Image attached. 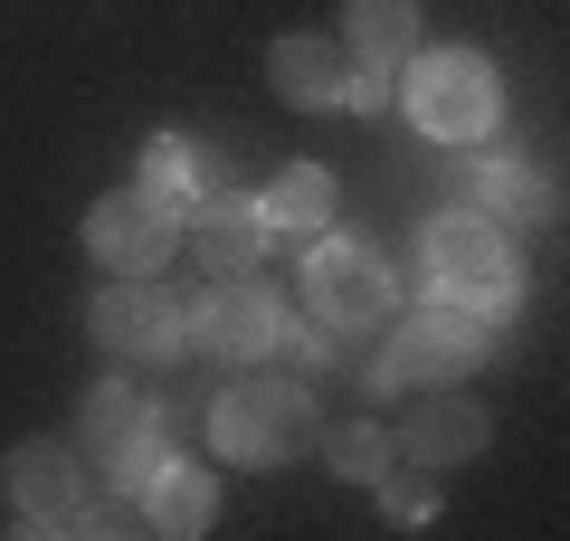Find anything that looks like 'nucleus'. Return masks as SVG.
Here are the masks:
<instances>
[{"label": "nucleus", "instance_id": "obj_1", "mask_svg": "<svg viewBox=\"0 0 570 541\" xmlns=\"http://www.w3.org/2000/svg\"><path fill=\"white\" fill-rule=\"evenodd\" d=\"M419 266H428V295L438 304H466V314L504 323L513 304H523V266H513V238L504 219H485V209H438V219L419 228Z\"/></svg>", "mask_w": 570, "mask_h": 541}, {"label": "nucleus", "instance_id": "obj_2", "mask_svg": "<svg viewBox=\"0 0 570 541\" xmlns=\"http://www.w3.org/2000/svg\"><path fill=\"white\" fill-rule=\"evenodd\" d=\"M314 437H324V419H314L305 381H238L209 400V446L228 465H295Z\"/></svg>", "mask_w": 570, "mask_h": 541}, {"label": "nucleus", "instance_id": "obj_3", "mask_svg": "<svg viewBox=\"0 0 570 541\" xmlns=\"http://www.w3.org/2000/svg\"><path fill=\"white\" fill-rule=\"evenodd\" d=\"M400 105H409V124H419L428 142H485L494 124H504V77H494V58H475V48H419Z\"/></svg>", "mask_w": 570, "mask_h": 541}, {"label": "nucleus", "instance_id": "obj_4", "mask_svg": "<svg viewBox=\"0 0 570 541\" xmlns=\"http://www.w3.org/2000/svg\"><path fill=\"white\" fill-rule=\"evenodd\" d=\"M276 333H285V295L247 266V276H209L200 304H181V352H209L228 371H257L276 361Z\"/></svg>", "mask_w": 570, "mask_h": 541}, {"label": "nucleus", "instance_id": "obj_5", "mask_svg": "<svg viewBox=\"0 0 570 541\" xmlns=\"http://www.w3.org/2000/svg\"><path fill=\"white\" fill-rule=\"evenodd\" d=\"M485 352H494L485 314H466V304H428V314H409L400 333L381 342L371 381H381V390H456Z\"/></svg>", "mask_w": 570, "mask_h": 541}, {"label": "nucleus", "instance_id": "obj_6", "mask_svg": "<svg viewBox=\"0 0 570 541\" xmlns=\"http://www.w3.org/2000/svg\"><path fill=\"white\" fill-rule=\"evenodd\" d=\"M0 494H10V522H20V532H86V513H96L86 456H77V446H58V437L10 446V465H0Z\"/></svg>", "mask_w": 570, "mask_h": 541}, {"label": "nucleus", "instance_id": "obj_7", "mask_svg": "<svg viewBox=\"0 0 570 541\" xmlns=\"http://www.w3.org/2000/svg\"><path fill=\"white\" fill-rule=\"evenodd\" d=\"M305 304H314L324 333H371V323L390 314V266H381V247L324 238V228H314V247H305Z\"/></svg>", "mask_w": 570, "mask_h": 541}, {"label": "nucleus", "instance_id": "obj_8", "mask_svg": "<svg viewBox=\"0 0 570 541\" xmlns=\"http://www.w3.org/2000/svg\"><path fill=\"white\" fill-rule=\"evenodd\" d=\"M171 247H181V209L153 200L142 180H124V190H105L86 209V257H105L115 276H163Z\"/></svg>", "mask_w": 570, "mask_h": 541}, {"label": "nucleus", "instance_id": "obj_9", "mask_svg": "<svg viewBox=\"0 0 570 541\" xmlns=\"http://www.w3.org/2000/svg\"><path fill=\"white\" fill-rule=\"evenodd\" d=\"M77 427H86V446H96V475H115L124 494H134V484L153 475V456H163V409L142 400V390H124V381H105Z\"/></svg>", "mask_w": 570, "mask_h": 541}, {"label": "nucleus", "instance_id": "obj_10", "mask_svg": "<svg viewBox=\"0 0 570 541\" xmlns=\"http://www.w3.org/2000/svg\"><path fill=\"white\" fill-rule=\"evenodd\" d=\"M96 342L124 361H171L181 352V295L163 276H115L96 295Z\"/></svg>", "mask_w": 570, "mask_h": 541}, {"label": "nucleus", "instance_id": "obj_11", "mask_svg": "<svg viewBox=\"0 0 570 541\" xmlns=\"http://www.w3.org/2000/svg\"><path fill=\"white\" fill-rule=\"evenodd\" d=\"M181 247L209 266V276H247V266L266 257V219H257V200H238V190H200V200L181 209Z\"/></svg>", "mask_w": 570, "mask_h": 541}, {"label": "nucleus", "instance_id": "obj_12", "mask_svg": "<svg viewBox=\"0 0 570 541\" xmlns=\"http://www.w3.org/2000/svg\"><path fill=\"white\" fill-rule=\"evenodd\" d=\"M134 513H142V532H163V541H200L219 522V484L190 456H153V475L134 484Z\"/></svg>", "mask_w": 570, "mask_h": 541}, {"label": "nucleus", "instance_id": "obj_13", "mask_svg": "<svg viewBox=\"0 0 570 541\" xmlns=\"http://www.w3.org/2000/svg\"><path fill=\"white\" fill-rule=\"evenodd\" d=\"M266 86H276L285 105H305V115H343L352 58H343V39H314V29H295V39L266 48Z\"/></svg>", "mask_w": 570, "mask_h": 541}, {"label": "nucleus", "instance_id": "obj_14", "mask_svg": "<svg viewBox=\"0 0 570 541\" xmlns=\"http://www.w3.org/2000/svg\"><path fill=\"white\" fill-rule=\"evenodd\" d=\"M343 58L362 77H400L419 58V0H343Z\"/></svg>", "mask_w": 570, "mask_h": 541}, {"label": "nucleus", "instance_id": "obj_15", "mask_svg": "<svg viewBox=\"0 0 570 541\" xmlns=\"http://www.w3.org/2000/svg\"><path fill=\"white\" fill-rule=\"evenodd\" d=\"M475 446H485V409H466L456 390L400 419V456L409 465H456V456H475Z\"/></svg>", "mask_w": 570, "mask_h": 541}, {"label": "nucleus", "instance_id": "obj_16", "mask_svg": "<svg viewBox=\"0 0 570 541\" xmlns=\"http://www.w3.org/2000/svg\"><path fill=\"white\" fill-rule=\"evenodd\" d=\"M209 180H228L209 142H190V134H153V142H142V190H153V200L190 209V200L209 190Z\"/></svg>", "mask_w": 570, "mask_h": 541}, {"label": "nucleus", "instance_id": "obj_17", "mask_svg": "<svg viewBox=\"0 0 570 541\" xmlns=\"http://www.w3.org/2000/svg\"><path fill=\"white\" fill-rule=\"evenodd\" d=\"M475 209H485V219H551V209H561V190H551L523 153H494L485 171H475Z\"/></svg>", "mask_w": 570, "mask_h": 541}, {"label": "nucleus", "instance_id": "obj_18", "mask_svg": "<svg viewBox=\"0 0 570 541\" xmlns=\"http://www.w3.org/2000/svg\"><path fill=\"white\" fill-rule=\"evenodd\" d=\"M257 219H266V228H305V238H314V228L333 219V171H324V161H285V171L266 180Z\"/></svg>", "mask_w": 570, "mask_h": 541}, {"label": "nucleus", "instance_id": "obj_19", "mask_svg": "<svg viewBox=\"0 0 570 541\" xmlns=\"http://www.w3.org/2000/svg\"><path fill=\"white\" fill-rule=\"evenodd\" d=\"M324 456H333V475H352V484H381L390 465H400V437H390V427H333L324 437Z\"/></svg>", "mask_w": 570, "mask_h": 541}, {"label": "nucleus", "instance_id": "obj_20", "mask_svg": "<svg viewBox=\"0 0 570 541\" xmlns=\"http://www.w3.org/2000/svg\"><path fill=\"white\" fill-rule=\"evenodd\" d=\"M381 513L390 522H428V513H438V494H428V484H400V465H390V475H381Z\"/></svg>", "mask_w": 570, "mask_h": 541}]
</instances>
